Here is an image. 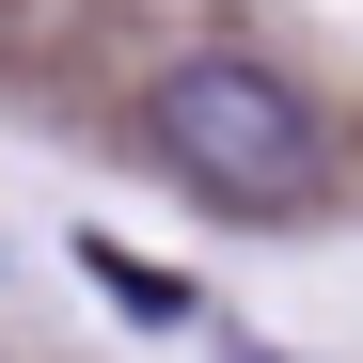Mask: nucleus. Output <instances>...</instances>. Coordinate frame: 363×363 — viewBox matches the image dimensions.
<instances>
[{
  "mask_svg": "<svg viewBox=\"0 0 363 363\" xmlns=\"http://www.w3.org/2000/svg\"><path fill=\"white\" fill-rule=\"evenodd\" d=\"M79 269H95L111 300H127V316H190V284H158L143 253H111V237H79Z\"/></svg>",
  "mask_w": 363,
  "mask_h": 363,
  "instance_id": "obj_2",
  "label": "nucleus"
},
{
  "mask_svg": "<svg viewBox=\"0 0 363 363\" xmlns=\"http://www.w3.org/2000/svg\"><path fill=\"white\" fill-rule=\"evenodd\" d=\"M143 143L174 190H206L221 221H300L332 206V127L316 95H300L284 64H253V48H190V64L143 79Z\"/></svg>",
  "mask_w": 363,
  "mask_h": 363,
  "instance_id": "obj_1",
  "label": "nucleus"
}]
</instances>
